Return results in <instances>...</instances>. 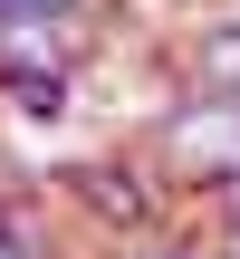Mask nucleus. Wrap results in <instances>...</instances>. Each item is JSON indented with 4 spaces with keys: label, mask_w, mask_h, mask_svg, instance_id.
<instances>
[{
    "label": "nucleus",
    "mask_w": 240,
    "mask_h": 259,
    "mask_svg": "<svg viewBox=\"0 0 240 259\" xmlns=\"http://www.w3.org/2000/svg\"><path fill=\"white\" fill-rule=\"evenodd\" d=\"M135 259H202V250H173V240H154V250H135Z\"/></svg>",
    "instance_id": "4"
},
{
    "label": "nucleus",
    "mask_w": 240,
    "mask_h": 259,
    "mask_svg": "<svg viewBox=\"0 0 240 259\" xmlns=\"http://www.w3.org/2000/svg\"><path fill=\"white\" fill-rule=\"evenodd\" d=\"M0 259H38V240H29V231H19L10 211H0Z\"/></svg>",
    "instance_id": "3"
},
{
    "label": "nucleus",
    "mask_w": 240,
    "mask_h": 259,
    "mask_svg": "<svg viewBox=\"0 0 240 259\" xmlns=\"http://www.w3.org/2000/svg\"><path fill=\"white\" fill-rule=\"evenodd\" d=\"M125 183H135L125 163H87V173H77V202L106 211V221H154V192H125Z\"/></svg>",
    "instance_id": "1"
},
{
    "label": "nucleus",
    "mask_w": 240,
    "mask_h": 259,
    "mask_svg": "<svg viewBox=\"0 0 240 259\" xmlns=\"http://www.w3.org/2000/svg\"><path fill=\"white\" fill-rule=\"evenodd\" d=\"M0 87H10L19 115H58V77H19V67H0Z\"/></svg>",
    "instance_id": "2"
}]
</instances>
